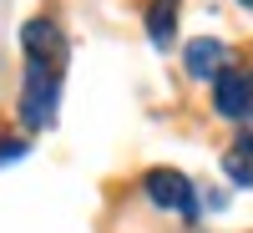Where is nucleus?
Returning a JSON list of instances; mask_svg holds the SVG:
<instances>
[{"label": "nucleus", "mask_w": 253, "mask_h": 233, "mask_svg": "<svg viewBox=\"0 0 253 233\" xmlns=\"http://www.w3.org/2000/svg\"><path fill=\"white\" fill-rule=\"evenodd\" d=\"M56 92H61V66L31 61L26 92H20V117H26V127H51L56 122Z\"/></svg>", "instance_id": "nucleus-1"}, {"label": "nucleus", "mask_w": 253, "mask_h": 233, "mask_svg": "<svg viewBox=\"0 0 253 233\" xmlns=\"http://www.w3.org/2000/svg\"><path fill=\"white\" fill-rule=\"evenodd\" d=\"M142 193L152 198L157 208L177 213V218H193L198 213V193H193V183H187L177 167H152V173L142 178Z\"/></svg>", "instance_id": "nucleus-2"}, {"label": "nucleus", "mask_w": 253, "mask_h": 233, "mask_svg": "<svg viewBox=\"0 0 253 233\" xmlns=\"http://www.w3.org/2000/svg\"><path fill=\"white\" fill-rule=\"evenodd\" d=\"M213 107H218V117H228V122L248 117V112H253V76L238 71V66H223V76L213 81Z\"/></svg>", "instance_id": "nucleus-3"}, {"label": "nucleus", "mask_w": 253, "mask_h": 233, "mask_svg": "<svg viewBox=\"0 0 253 233\" xmlns=\"http://www.w3.org/2000/svg\"><path fill=\"white\" fill-rule=\"evenodd\" d=\"M20 46H26L31 61H46V66H56V61L66 56L61 26H56V20H46V15H36V20H26V26H20Z\"/></svg>", "instance_id": "nucleus-4"}, {"label": "nucleus", "mask_w": 253, "mask_h": 233, "mask_svg": "<svg viewBox=\"0 0 253 233\" xmlns=\"http://www.w3.org/2000/svg\"><path fill=\"white\" fill-rule=\"evenodd\" d=\"M182 61H187V76H223V61H228V51H223V41H213V36H198V41H187V51H182Z\"/></svg>", "instance_id": "nucleus-5"}, {"label": "nucleus", "mask_w": 253, "mask_h": 233, "mask_svg": "<svg viewBox=\"0 0 253 233\" xmlns=\"http://www.w3.org/2000/svg\"><path fill=\"white\" fill-rule=\"evenodd\" d=\"M147 36H152V46H172V36H177V0H152V10H147Z\"/></svg>", "instance_id": "nucleus-6"}, {"label": "nucleus", "mask_w": 253, "mask_h": 233, "mask_svg": "<svg viewBox=\"0 0 253 233\" xmlns=\"http://www.w3.org/2000/svg\"><path fill=\"white\" fill-rule=\"evenodd\" d=\"M223 167H228V178H233L238 187H253V137L248 132L223 152Z\"/></svg>", "instance_id": "nucleus-7"}, {"label": "nucleus", "mask_w": 253, "mask_h": 233, "mask_svg": "<svg viewBox=\"0 0 253 233\" xmlns=\"http://www.w3.org/2000/svg\"><path fill=\"white\" fill-rule=\"evenodd\" d=\"M20 152H26L20 142H0V162H10V157H20Z\"/></svg>", "instance_id": "nucleus-8"}, {"label": "nucleus", "mask_w": 253, "mask_h": 233, "mask_svg": "<svg viewBox=\"0 0 253 233\" xmlns=\"http://www.w3.org/2000/svg\"><path fill=\"white\" fill-rule=\"evenodd\" d=\"M243 5H253V0H243Z\"/></svg>", "instance_id": "nucleus-9"}]
</instances>
